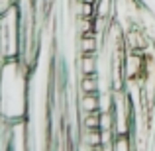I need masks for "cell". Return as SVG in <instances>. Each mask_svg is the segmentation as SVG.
<instances>
[{
    "label": "cell",
    "mask_w": 155,
    "mask_h": 151,
    "mask_svg": "<svg viewBox=\"0 0 155 151\" xmlns=\"http://www.w3.org/2000/svg\"><path fill=\"white\" fill-rule=\"evenodd\" d=\"M79 47H81V55H96V51H98V41H96L94 31H92V34H87V35H81Z\"/></svg>",
    "instance_id": "6da1fadb"
},
{
    "label": "cell",
    "mask_w": 155,
    "mask_h": 151,
    "mask_svg": "<svg viewBox=\"0 0 155 151\" xmlns=\"http://www.w3.org/2000/svg\"><path fill=\"white\" fill-rule=\"evenodd\" d=\"M81 110H83L84 114L100 110V94H98V92H83V98H81Z\"/></svg>",
    "instance_id": "7a4b0ae2"
},
{
    "label": "cell",
    "mask_w": 155,
    "mask_h": 151,
    "mask_svg": "<svg viewBox=\"0 0 155 151\" xmlns=\"http://www.w3.org/2000/svg\"><path fill=\"white\" fill-rule=\"evenodd\" d=\"M79 69L83 75H92L98 71V59L96 55H81L79 59Z\"/></svg>",
    "instance_id": "3957f363"
},
{
    "label": "cell",
    "mask_w": 155,
    "mask_h": 151,
    "mask_svg": "<svg viewBox=\"0 0 155 151\" xmlns=\"http://www.w3.org/2000/svg\"><path fill=\"white\" fill-rule=\"evenodd\" d=\"M98 87H100V79L96 73L83 75V79H81V90L83 92H98Z\"/></svg>",
    "instance_id": "277c9868"
},
{
    "label": "cell",
    "mask_w": 155,
    "mask_h": 151,
    "mask_svg": "<svg viewBox=\"0 0 155 151\" xmlns=\"http://www.w3.org/2000/svg\"><path fill=\"white\" fill-rule=\"evenodd\" d=\"M83 141L88 145V147H94V145H102V130L96 128V130H84L83 133Z\"/></svg>",
    "instance_id": "5b68a950"
},
{
    "label": "cell",
    "mask_w": 155,
    "mask_h": 151,
    "mask_svg": "<svg viewBox=\"0 0 155 151\" xmlns=\"http://www.w3.org/2000/svg\"><path fill=\"white\" fill-rule=\"evenodd\" d=\"M114 124H116V114L114 110H102L100 112V130H114Z\"/></svg>",
    "instance_id": "8992f818"
},
{
    "label": "cell",
    "mask_w": 155,
    "mask_h": 151,
    "mask_svg": "<svg viewBox=\"0 0 155 151\" xmlns=\"http://www.w3.org/2000/svg\"><path fill=\"white\" fill-rule=\"evenodd\" d=\"M83 126H84V130H96V128H100V110L84 114Z\"/></svg>",
    "instance_id": "52a82bcc"
}]
</instances>
